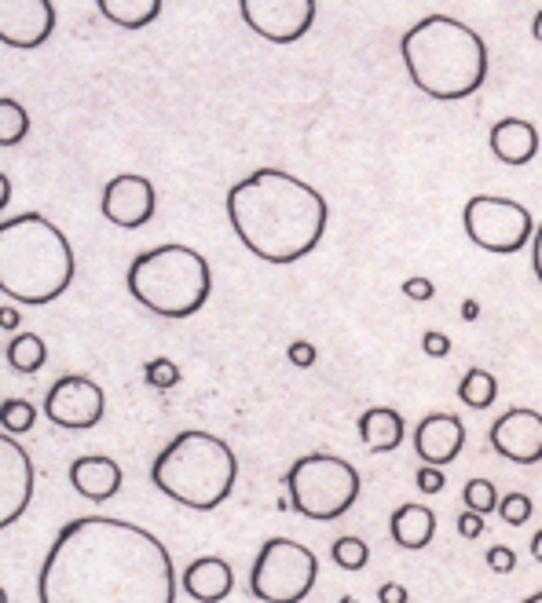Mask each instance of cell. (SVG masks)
<instances>
[{"mask_svg": "<svg viewBox=\"0 0 542 603\" xmlns=\"http://www.w3.org/2000/svg\"><path fill=\"white\" fill-rule=\"evenodd\" d=\"M459 399L465 406H473V410H487V406L498 399V380L481 366L465 369V377L459 380Z\"/></svg>", "mask_w": 542, "mask_h": 603, "instance_id": "23", "label": "cell"}, {"mask_svg": "<svg viewBox=\"0 0 542 603\" xmlns=\"http://www.w3.org/2000/svg\"><path fill=\"white\" fill-rule=\"evenodd\" d=\"M70 238L45 213H19L0 219V293L15 304L45 307L59 300L74 282Z\"/></svg>", "mask_w": 542, "mask_h": 603, "instance_id": "4", "label": "cell"}, {"mask_svg": "<svg viewBox=\"0 0 542 603\" xmlns=\"http://www.w3.org/2000/svg\"><path fill=\"white\" fill-rule=\"evenodd\" d=\"M8 202H12V180H8V175L0 172V213L8 208Z\"/></svg>", "mask_w": 542, "mask_h": 603, "instance_id": "40", "label": "cell"}, {"mask_svg": "<svg viewBox=\"0 0 542 603\" xmlns=\"http://www.w3.org/2000/svg\"><path fill=\"white\" fill-rule=\"evenodd\" d=\"M330 556H334V564H338L341 570H363L366 567V559H371V548H366L363 537H338L330 548Z\"/></svg>", "mask_w": 542, "mask_h": 603, "instance_id": "27", "label": "cell"}, {"mask_svg": "<svg viewBox=\"0 0 542 603\" xmlns=\"http://www.w3.org/2000/svg\"><path fill=\"white\" fill-rule=\"evenodd\" d=\"M0 603H8V592H4V585H0Z\"/></svg>", "mask_w": 542, "mask_h": 603, "instance_id": "45", "label": "cell"}, {"mask_svg": "<svg viewBox=\"0 0 542 603\" xmlns=\"http://www.w3.org/2000/svg\"><path fill=\"white\" fill-rule=\"evenodd\" d=\"M531 271L542 282V224L535 227V238H531Z\"/></svg>", "mask_w": 542, "mask_h": 603, "instance_id": "38", "label": "cell"}, {"mask_svg": "<svg viewBox=\"0 0 542 603\" xmlns=\"http://www.w3.org/2000/svg\"><path fill=\"white\" fill-rule=\"evenodd\" d=\"M492 446L495 454H503L513 465H539L542 460V413L531 406H517L506 410L492 424Z\"/></svg>", "mask_w": 542, "mask_h": 603, "instance_id": "14", "label": "cell"}, {"mask_svg": "<svg viewBox=\"0 0 542 603\" xmlns=\"http://www.w3.org/2000/svg\"><path fill=\"white\" fill-rule=\"evenodd\" d=\"M487 567L495 574H509V570H517V553L509 545H492L487 548Z\"/></svg>", "mask_w": 542, "mask_h": 603, "instance_id": "31", "label": "cell"}, {"mask_svg": "<svg viewBox=\"0 0 542 603\" xmlns=\"http://www.w3.org/2000/svg\"><path fill=\"white\" fill-rule=\"evenodd\" d=\"M524 603H542V592H535V596H528Z\"/></svg>", "mask_w": 542, "mask_h": 603, "instance_id": "44", "label": "cell"}, {"mask_svg": "<svg viewBox=\"0 0 542 603\" xmlns=\"http://www.w3.org/2000/svg\"><path fill=\"white\" fill-rule=\"evenodd\" d=\"M462 501H465V512H476V515L498 512V490H495V482H487V479H470V482H465Z\"/></svg>", "mask_w": 542, "mask_h": 603, "instance_id": "28", "label": "cell"}, {"mask_svg": "<svg viewBox=\"0 0 542 603\" xmlns=\"http://www.w3.org/2000/svg\"><path fill=\"white\" fill-rule=\"evenodd\" d=\"M246 26L271 44H294L316 22V0H242Z\"/></svg>", "mask_w": 542, "mask_h": 603, "instance_id": "10", "label": "cell"}, {"mask_svg": "<svg viewBox=\"0 0 542 603\" xmlns=\"http://www.w3.org/2000/svg\"><path fill=\"white\" fill-rule=\"evenodd\" d=\"M319 556L290 537H271L249 570V592L260 603H301L316 589Z\"/></svg>", "mask_w": 542, "mask_h": 603, "instance_id": "8", "label": "cell"}, {"mask_svg": "<svg viewBox=\"0 0 542 603\" xmlns=\"http://www.w3.org/2000/svg\"><path fill=\"white\" fill-rule=\"evenodd\" d=\"M388 531H393V542L399 548H410V553H418V548H426L432 542V534H437V512L426 509V504H399L393 512V523H388Z\"/></svg>", "mask_w": 542, "mask_h": 603, "instance_id": "21", "label": "cell"}, {"mask_svg": "<svg viewBox=\"0 0 542 603\" xmlns=\"http://www.w3.org/2000/svg\"><path fill=\"white\" fill-rule=\"evenodd\" d=\"M286 355H290V362H294L297 369L316 366V348H312L308 340H294V344L286 348Z\"/></svg>", "mask_w": 542, "mask_h": 603, "instance_id": "34", "label": "cell"}, {"mask_svg": "<svg viewBox=\"0 0 542 603\" xmlns=\"http://www.w3.org/2000/svg\"><path fill=\"white\" fill-rule=\"evenodd\" d=\"M70 482L81 498L89 501H111L122 490V465L103 454H84L70 465Z\"/></svg>", "mask_w": 542, "mask_h": 603, "instance_id": "18", "label": "cell"}, {"mask_svg": "<svg viewBox=\"0 0 542 603\" xmlns=\"http://www.w3.org/2000/svg\"><path fill=\"white\" fill-rule=\"evenodd\" d=\"M34 479L37 476L30 454L15 443V435L0 432V531L23 520V512L34 501Z\"/></svg>", "mask_w": 542, "mask_h": 603, "instance_id": "12", "label": "cell"}, {"mask_svg": "<svg viewBox=\"0 0 542 603\" xmlns=\"http://www.w3.org/2000/svg\"><path fill=\"white\" fill-rule=\"evenodd\" d=\"M238 460L213 432H180L150 465V482L194 512H213L235 490Z\"/></svg>", "mask_w": 542, "mask_h": 603, "instance_id": "5", "label": "cell"}, {"mask_svg": "<svg viewBox=\"0 0 542 603\" xmlns=\"http://www.w3.org/2000/svg\"><path fill=\"white\" fill-rule=\"evenodd\" d=\"M227 219L257 260L286 268L323 241L330 205L294 172L257 169L227 191Z\"/></svg>", "mask_w": 542, "mask_h": 603, "instance_id": "2", "label": "cell"}, {"mask_svg": "<svg viewBox=\"0 0 542 603\" xmlns=\"http://www.w3.org/2000/svg\"><path fill=\"white\" fill-rule=\"evenodd\" d=\"M399 55L418 92L437 103H459L487 81V44L454 15H426L399 37Z\"/></svg>", "mask_w": 542, "mask_h": 603, "instance_id": "3", "label": "cell"}, {"mask_svg": "<svg viewBox=\"0 0 542 603\" xmlns=\"http://www.w3.org/2000/svg\"><path fill=\"white\" fill-rule=\"evenodd\" d=\"M30 132V114L15 99H0V147H15Z\"/></svg>", "mask_w": 542, "mask_h": 603, "instance_id": "25", "label": "cell"}, {"mask_svg": "<svg viewBox=\"0 0 542 603\" xmlns=\"http://www.w3.org/2000/svg\"><path fill=\"white\" fill-rule=\"evenodd\" d=\"M415 482H418V490L421 493H440L443 490V468H429V465H421L418 468V476H415Z\"/></svg>", "mask_w": 542, "mask_h": 603, "instance_id": "33", "label": "cell"}, {"mask_svg": "<svg viewBox=\"0 0 542 603\" xmlns=\"http://www.w3.org/2000/svg\"><path fill=\"white\" fill-rule=\"evenodd\" d=\"M531 37L542 44V8L535 11V19H531Z\"/></svg>", "mask_w": 542, "mask_h": 603, "instance_id": "42", "label": "cell"}, {"mask_svg": "<svg viewBox=\"0 0 542 603\" xmlns=\"http://www.w3.org/2000/svg\"><path fill=\"white\" fill-rule=\"evenodd\" d=\"M531 556H535L539 564H542V531H539L535 537H531Z\"/></svg>", "mask_w": 542, "mask_h": 603, "instance_id": "43", "label": "cell"}, {"mask_svg": "<svg viewBox=\"0 0 542 603\" xmlns=\"http://www.w3.org/2000/svg\"><path fill=\"white\" fill-rule=\"evenodd\" d=\"M34 424H37V406L34 402H26V399L0 402V428H4L8 435H23Z\"/></svg>", "mask_w": 542, "mask_h": 603, "instance_id": "26", "label": "cell"}, {"mask_svg": "<svg viewBox=\"0 0 542 603\" xmlns=\"http://www.w3.org/2000/svg\"><path fill=\"white\" fill-rule=\"evenodd\" d=\"M421 351H426L429 359H448L451 355V337L440 333V329H429V333L421 337Z\"/></svg>", "mask_w": 542, "mask_h": 603, "instance_id": "32", "label": "cell"}, {"mask_svg": "<svg viewBox=\"0 0 542 603\" xmlns=\"http://www.w3.org/2000/svg\"><path fill=\"white\" fill-rule=\"evenodd\" d=\"M106 413V395L92 377H59L45 395V417L59 428H92Z\"/></svg>", "mask_w": 542, "mask_h": 603, "instance_id": "11", "label": "cell"}, {"mask_svg": "<svg viewBox=\"0 0 542 603\" xmlns=\"http://www.w3.org/2000/svg\"><path fill=\"white\" fill-rule=\"evenodd\" d=\"M100 205H103V216L111 219L114 227L136 230V227H144L147 219H155L158 194H155V183H150L147 175L122 172L103 186Z\"/></svg>", "mask_w": 542, "mask_h": 603, "instance_id": "13", "label": "cell"}, {"mask_svg": "<svg viewBox=\"0 0 542 603\" xmlns=\"http://www.w3.org/2000/svg\"><path fill=\"white\" fill-rule=\"evenodd\" d=\"M41 603H177L169 548L114 515L70 520L37 574Z\"/></svg>", "mask_w": 542, "mask_h": 603, "instance_id": "1", "label": "cell"}, {"mask_svg": "<svg viewBox=\"0 0 542 603\" xmlns=\"http://www.w3.org/2000/svg\"><path fill=\"white\" fill-rule=\"evenodd\" d=\"M404 435H407V424L393 406H374V410H366L360 417V439L371 454H393V450H399V443H404Z\"/></svg>", "mask_w": 542, "mask_h": 603, "instance_id": "20", "label": "cell"}, {"mask_svg": "<svg viewBox=\"0 0 542 603\" xmlns=\"http://www.w3.org/2000/svg\"><path fill=\"white\" fill-rule=\"evenodd\" d=\"M476 315H481V304H476V300H465V304H462V318H465V322H476Z\"/></svg>", "mask_w": 542, "mask_h": 603, "instance_id": "41", "label": "cell"}, {"mask_svg": "<svg viewBox=\"0 0 542 603\" xmlns=\"http://www.w3.org/2000/svg\"><path fill=\"white\" fill-rule=\"evenodd\" d=\"M341 603H355V600H352V596H345V600H341Z\"/></svg>", "mask_w": 542, "mask_h": 603, "instance_id": "46", "label": "cell"}, {"mask_svg": "<svg viewBox=\"0 0 542 603\" xmlns=\"http://www.w3.org/2000/svg\"><path fill=\"white\" fill-rule=\"evenodd\" d=\"M95 8H100L103 19L125 30H144L161 15V0H100Z\"/></svg>", "mask_w": 542, "mask_h": 603, "instance_id": "22", "label": "cell"}, {"mask_svg": "<svg viewBox=\"0 0 542 603\" xmlns=\"http://www.w3.org/2000/svg\"><path fill=\"white\" fill-rule=\"evenodd\" d=\"M56 30L52 0H0V44L8 48H41Z\"/></svg>", "mask_w": 542, "mask_h": 603, "instance_id": "15", "label": "cell"}, {"mask_svg": "<svg viewBox=\"0 0 542 603\" xmlns=\"http://www.w3.org/2000/svg\"><path fill=\"white\" fill-rule=\"evenodd\" d=\"M487 147L503 164H528L539 153V128L524 117H503L487 132Z\"/></svg>", "mask_w": 542, "mask_h": 603, "instance_id": "17", "label": "cell"}, {"mask_svg": "<svg viewBox=\"0 0 542 603\" xmlns=\"http://www.w3.org/2000/svg\"><path fill=\"white\" fill-rule=\"evenodd\" d=\"M377 600L382 603H407V589L396 585V581H388V585L377 589Z\"/></svg>", "mask_w": 542, "mask_h": 603, "instance_id": "37", "label": "cell"}, {"mask_svg": "<svg viewBox=\"0 0 542 603\" xmlns=\"http://www.w3.org/2000/svg\"><path fill=\"white\" fill-rule=\"evenodd\" d=\"M462 224L465 235L476 249L484 252H520L535 238V219L513 197H498V194H476L462 208Z\"/></svg>", "mask_w": 542, "mask_h": 603, "instance_id": "9", "label": "cell"}, {"mask_svg": "<svg viewBox=\"0 0 542 603\" xmlns=\"http://www.w3.org/2000/svg\"><path fill=\"white\" fill-rule=\"evenodd\" d=\"M144 373H147V384L150 388H177L180 384V366L172 359H150L147 366H144Z\"/></svg>", "mask_w": 542, "mask_h": 603, "instance_id": "29", "label": "cell"}, {"mask_svg": "<svg viewBox=\"0 0 542 603\" xmlns=\"http://www.w3.org/2000/svg\"><path fill=\"white\" fill-rule=\"evenodd\" d=\"M465 446V424L454 413H426L421 424L415 428V450L421 465L443 468L462 454Z\"/></svg>", "mask_w": 542, "mask_h": 603, "instance_id": "16", "label": "cell"}, {"mask_svg": "<svg viewBox=\"0 0 542 603\" xmlns=\"http://www.w3.org/2000/svg\"><path fill=\"white\" fill-rule=\"evenodd\" d=\"M360 471L338 454H305L286 471V490L294 512L316 523L338 520L360 501Z\"/></svg>", "mask_w": 542, "mask_h": 603, "instance_id": "7", "label": "cell"}, {"mask_svg": "<svg viewBox=\"0 0 542 603\" xmlns=\"http://www.w3.org/2000/svg\"><path fill=\"white\" fill-rule=\"evenodd\" d=\"M454 531H459L462 537H481L484 534V515H476V512H459V520H454Z\"/></svg>", "mask_w": 542, "mask_h": 603, "instance_id": "36", "label": "cell"}, {"mask_svg": "<svg viewBox=\"0 0 542 603\" xmlns=\"http://www.w3.org/2000/svg\"><path fill=\"white\" fill-rule=\"evenodd\" d=\"M498 512H503L506 523H528L531 520V498L528 493H506V498H498Z\"/></svg>", "mask_w": 542, "mask_h": 603, "instance_id": "30", "label": "cell"}, {"mask_svg": "<svg viewBox=\"0 0 542 603\" xmlns=\"http://www.w3.org/2000/svg\"><path fill=\"white\" fill-rule=\"evenodd\" d=\"M180 581H183V589H188L191 600H199V603H221V600L232 596L235 570L221 556H202V559H194L188 570H183Z\"/></svg>", "mask_w": 542, "mask_h": 603, "instance_id": "19", "label": "cell"}, {"mask_svg": "<svg viewBox=\"0 0 542 603\" xmlns=\"http://www.w3.org/2000/svg\"><path fill=\"white\" fill-rule=\"evenodd\" d=\"M404 296H407V300H421V304H426V300H432V296H437V285H432L429 278H407L404 282Z\"/></svg>", "mask_w": 542, "mask_h": 603, "instance_id": "35", "label": "cell"}, {"mask_svg": "<svg viewBox=\"0 0 542 603\" xmlns=\"http://www.w3.org/2000/svg\"><path fill=\"white\" fill-rule=\"evenodd\" d=\"M45 359H48L45 337L37 333H19L12 337V344H8V362H12V369L19 373H37L45 366Z\"/></svg>", "mask_w": 542, "mask_h": 603, "instance_id": "24", "label": "cell"}, {"mask_svg": "<svg viewBox=\"0 0 542 603\" xmlns=\"http://www.w3.org/2000/svg\"><path fill=\"white\" fill-rule=\"evenodd\" d=\"M19 322H23V315H19L15 307H0V326H4V329H19Z\"/></svg>", "mask_w": 542, "mask_h": 603, "instance_id": "39", "label": "cell"}, {"mask_svg": "<svg viewBox=\"0 0 542 603\" xmlns=\"http://www.w3.org/2000/svg\"><path fill=\"white\" fill-rule=\"evenodd\" d=\"M125 285L133 300L161 318L199 315L213 293L210 260L191 246H155L128 263Z\"/></svg>", "mask_w": 542, "mask_h": 603, "instance_id": "6", "label": "cell"}]
</instances>
